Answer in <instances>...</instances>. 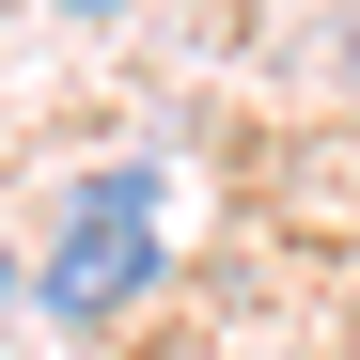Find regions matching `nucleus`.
Segmentation results:
<instances>
[{"label":"nucleus","mask_w":360,"mask_h":360,"mask_svg":"<svg viewBox=\"0 0 360 360\" xmlns=\"http://www.w3.org/2000/svg\"><path fill=\"white\" fill-rule=\"evenodd\" d=\"M157 282H172V235H157V172H141V157L79 172V188H63V219H47V251H32V297H47V329L110 345V329H126Z\"/></svg>","instance_id":"f257e3e1"},{"label":"nucleus","mask_w":360,"mask_h":360,"mask_svg":"<svg viewBox=\"0 0 360 360\" xmlns=\"http://www.w3.org/2000/svg\"><path fill=\"white\" fill-rule=\"evenodd\" d=\"M47 16H63V32H126L141 0H47Z\"/></svg>","instance_id":"f03ea898"},{"label":"nucleus","mask_w":360,"mask_h":360,"mask_svg":"<svg viewBox=\"0 0 360 360\" xmlns=\"http://www.w3.org/2000/svg\"><path fill=\"white\" fill-rule=\"evenodd\" d=\"M0 297H32V266H16V251H0Z\"/></svg>","instance_id":"7ed1b4c3"}]
</instances>
